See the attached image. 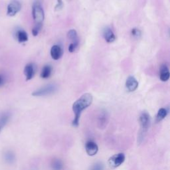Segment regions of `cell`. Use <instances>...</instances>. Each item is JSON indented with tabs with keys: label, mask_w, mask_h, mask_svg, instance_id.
I'll return each instance as SVG.
<instances>
[{
	"label": "cell",
	"mask_w": 170,
	"mask_h": 170,
	"mask_svg": "<svg viewBox=\"0 0 170 170\" xmlns=\"http://www.w3.org/2000/svg\"><path fill=\"white\" fill-rule=\"evenodd\" d=\"M93 97L90 93H85L76 100L73 104V111L75 114V117L72 124L74 127H77L79 125L80 116L84 110L87 108L92 103Z\"/></svg>",
	"instance_id": "cell-1"
},
{
	"label": "cell",
	"mask_w": 170,
	"mask_h": 170,
	"mask_svg": "<svg viewBox=\"0 0 170 170\" xmlns=\"http://www.w3.org/2000/svg\"><path fill=\"white\" fill-rule=\"evenodd\" d=\"M140 130L138 136V143L141 144L146 136L147 132L150 126V116L147 112H143L139 116Z\"/></svg>",
	"instance_id": "cell-2"
},
{
	"label": "cell",
	"mask_w": 170,
	"mask_h": 170,
	"mask_svg": "<svg viewBox=\"0 0 170 170\" xmlns=\"http://www.w3.org/2000/svg\"><path fill=\"white\" fill-rule=\"evenodd\" d=\"M33 18L36 25L42 26L45 19V14L42 7L39 3H35L33 6Z\"/></svg>",
	"instance_id": "cell-3"
},
{
	"label": "cell",
	"mask_w": 170,
	"mask_h": 170,
	"mask_svg": "<svg viewBox=\"0 0 170 170\" xmlns=\"http://www.w3.org/2000/svg\"><path fill=\"white\" fill-rule=\"evenodd\" d=\"M57 90V87L56 85L54 84H50L33 92L32 93V95L34 96H45L54 94Z\"/></svg>",
	"instance_id": "cell-4"
},
{
	"label": "cell",
	"mask_w": 170,
	"mask_h": 170,
	"mask_svg": "<svg viewBox=\"0 0 170 170\" xmlns=\"http://www.w3.org/2000/svg\"><path fill=\"white\" fill-rule=\"evenodd\" d=\"M126 159L125 155L122 153L114 154L108 159V164L109 166L112 168H116L124 162Z\"/></svg>",
	"instance_id": "cell-5"
},
{
	"label": "cell",
	"mask_w": 170,
	"mask_h": 170,
	"mask_svg": "<svg viewBox=\"0 0 170 170\" xmlns=\"http://www.w3.org/2000/svg\"><path fill=\"white\" fill-rule=\"evenodd\" d=\"M109 122V115L106 110H102L97 116L96 124L99 129H104Z\"/></svg>",
	"instance_id": "cell-6"
},
{
	"label": "cell",
	"mask_w": 170,
	"mask_h": 170,
	"mask_svg": "<svg viewBox=\"0 0 170 170\" xmlns=\"http://www.w3.org/2000/svg\"><path fill=\"white\" fill-rule=\"evenodd\" d=\"M21 5L18 1L11 2L7 6V14L9 16H14L21 10Z\"/></svg>",
	"instance_id": "cell-7"
},
{
	"label": "cell",
	"mask_w": 170,
	"mask_h": 170,
	"mask_svg": "<svg viewBox=\"0 0 170 170\" xmlns=\"http://www.w3.org/2000/svg\"><path fill=\"white\" fill-rule=\"evenodd\" d=\"M85 150L89 156H95L99 151V146L93 141H88L85 145Z\"/></svg>",
	"instance_id": "cell-8"
},
{
	"label": "cell",
	"mask_w": 170,
	"mask_h": 170,
	"mask_svg": "<svg viewBox=\"0 0 170 170\" xmlns=\"http://www.w3.org/2000/svg\"><path fill=\"white\" fill-rule=\"evenodd\" d=\"M126 87L129 92H134L138 87V82L134 76H130L126 82Z\"/></svg>",
	"instance_id": "cell-9"
},
{
	"label": "cell",
	"mask_w": 170,
	"mask_h": 170,
	"mask_svg": "<svg viewBox=\"0 0 170 170\" xmlns=\"http://www.w3.org/2000/svg\"><path fill=\"white\" fill-rule=\"evenodd\" d=\"M24 74L26 76V80H29L33 78L35 74V66L33 63H29L25 66L24 69Z\"/></svg>",
	"instance_id": "cell-10"
},
{
	"label": "cell",
	"mask_w": 170,
	"mask_h": 170,
	"mask_svg": "<svg viewBox=\"0 0 170 170\" xmlns=\"http://www.w3.org/2000/svg\"><path fill=\"white\" fill-rule=\"evenodd\" d=\"M63 50L61 46L54 45L51 49V56L54 60H59L63 56Z\"/></svg>",
	"instance_id": "cell-11"
},
{
	"label": "cell",
	"mask_w": 170,
	"mask_h": 170,
	"mask_svg": "<svg viewBox=\"0 0 170 170\" xmlns=\"http://www.w3.org/2000/svg\"><path fill=\"white\" fill-rule=\"evenodd\" d=\"M11 114L10 112H3L0 114V133L9 122Z\"/></svg>",
	"instance_id": "cell-12"
},
{
	"label": "cell",
	"mask_w": 170,
	"mask_h": 170,
	"mask_svg": "<svg viewBox=\"0 0 170 170\" xmlns=\"http://www.w3.org/2000/svg\"><path fill=\"white\" fill-rule=\"evenodd\" d=\"M103 36L104 37L105 41L107 42H109V43L112 42L116 40V36L114 35V32L112 31L111 29H110L108 27H106V29H104L103 32Z\"/></svg>",
	"instance_id": "cell-13"
},
{
	"label": "cell",
	"mask_w": 170,
	"mask_h": 170,
	"mask_svg": "<svg viewBox=\"0 0 170 170\" xmlns=\"http://www.w3.org/2000/svg\"><path fill=\"white\" fill-rule=\"evenodd\" d=\"M169 71L168 67L166 65H162L160 69V78L161 81L163 82H166L169 79Z\"/></svg>",
	"instance_id": "cell-14"
},
{
	"label": "cell",
	"mask_w": 170,
	"mask_h": 170,
	"mask_svg": "<svg viewBox=\"0 0 170 170\" xmlns=\"http://www.w3.org/2000/svg\"><path fill=\"white\" fill-rule=\"evenodd\" d=\"M51 168L52 170H62L63 169V161L58 158L53 159L51 162Z\"/></svg>",
	"instance_id": "cell-15"
},
{
	"label": "cell",
	"mask_w": 170,
	"mask_h": 170,
	"mask_svg": "<svg viewBox=\"0 0 170 170\" xmlns=\"http://www.w3.org/2000/svg\"><path fill=\"white\" fill-rule=\"evenodd\" d=\"M168 114V110L165 108H161L156 115V122H160L167 116Z\"/></svg>",
	"instance_id": "cell-16"
},
{
	"label": "cell",
	"mask_w": 170,
	"mask_h": 170,
	"mask_svg": "<svg viewBox=\"0 0 170 170\" xmlns=\"http://www.w3.org/2000/svg\"><path fill=\"white\" fill-rule=\"evenodd\" d=\"M52 73V67L50 65L45 66L41 71V77L42 79H48Z\"/></svg>",
	"instance_id": "cell-17"
},
{
	"label": "cell",
	"mask_w": 170,
	"mask_h": 170,
	"mask_svg": "<svg viewBox=\"0 0 170 170\" xmlns=\"http://www.w3.org/2000/svg\"><path fill=\"white\" fill-rule=\"evenodd\" d=\"M16 36L19 42H24L28 40L27 34L23 30H19L16 33Z\"/></svg>",
	"instance_id": "cell-18"
},
{
	"label": "cell",
	"mask_w": 170,
	"mask_h": 170,
	"mask_svg": "<svg viewBox=\"0 0 170 170\" xmlns=\"http://www.w3.org/2000/svg\"><path fill=\"white\" fill-rule=\"evenodd\" d=\"M68 39L71 41L72 42H79V38L77 33L75 29H71L67 33Z\"/></svg>",
	"instance_id": "cell-19"
},
{
	"label": "cell",
	"mask_w": 170,
	"mask_h": 170,
	"mask_svg": "<svg viewBox=\"0 0 170 170\" xmlns=\"http://www.w3.org/2000/svg\"><path fill=\"white\" fill-rule=\"evenodd\" d=\"M4 159L8 164H13L15 160V154L11 151H7L4 154Z\"/></svg>",
	"instance_id": "cell-20"
},
{
	"label": "cell",
	"mask_w": 170,
	"mask_h": 170,
	"mask_svg": "<svg viewBox=\"0 0 170 170\" xmlns=\"http://www.w3.org/2000/svg\"><path fill=\"white\" fill-rule=\"evenodd\" d=\"M104 164L101 162H97L94 164L89 170H103Z\"/></svg>",
	"instance_id": "cell-21"
},
{
	"label": "cell",
	"mask_w": 170,
	"mask_h": 170,
	"mask_svg": "<svg viewBox=\"0 0 170 170\" xmlns=\"http://www.w3.org/2000/svg\"><path fill=\"white\" fill-rule=\"evenodd\" d=\"M79 46V42H71L69 47V51L70 53L75 52Z\"/></svg>",
	"instance_id": "cell-22"
},
{
	"label": "cell",
	"mask_w": 170,
	"mask_h": 170,
	"mask_svg": "<svg viewBox=\"0 0 170 170\" xmlns=\"http://www.w3.org/2000/svg\"><path fill=\"white\" fill-rule=\"evenodd\" d=\"M132 35L134 37H139L140 35H141V31H140L138 29H136L134 28L132 29Z\"/></svg>",
	"instance_id": "cell-23"
},
{
	"label": "cell",
	"mask_w": 170,
	"mask_h": 170,
	"mask_svg": "<svg viewBox=\"0 0 170 170\" xmlns=\"http://www.w3.org/2000/svg\"><path fill=\"white\" fill-rule=\"evenodd\" d=\"M41 27L42 26H39V25H35V27L33 29L32 33H33V35L34 36H37L38 35V33H39Z\"/></svg>",
	"instance_id": "cell-24"
},
{
	"label": "cell",
	"mask_w": 170,
	"mask_h": 170,
	"mask_svg": "<svg viewBox=\"0 0 170 170\" xmlns=\"http://www.w3.org/2000/svg\"><path fill=\"white\" fill-rule=\"evenodd\" d=\"M63 7V3L62 0H57V3L55 6V10H61Z\"/></svg>",
	"instance_id": "cell-25"
},
{
	"label": "cell",
	"mask_w": 170,
	"mask_h": 170,
	"mask_svg": "<svg viewBox=\"0 0 170 170\" xmlns=\"http://www.w3.org/2000/svg\"><path fill=\"white\" fill-rule=\"evenodd\" d=\"M4 82V79H3V77L2 76V75H0V86H1V85L3 84Z\"/></svg>",
	"instance_id": "cell-26"
}]
</instances>
